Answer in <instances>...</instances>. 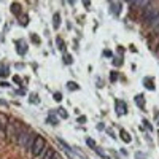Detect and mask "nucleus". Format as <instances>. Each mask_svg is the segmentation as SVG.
Masks as SVG:
<instances>
[{
	"label": "nucleus",
	"instance_id": "f257e3e1",
	"mask_svg": "<svg viewBox=\"0 0 159 159\" xmlns=\"http://www.w3.org/2000/svg\"><path fill=\"white\" fill-rule=\"evenodd\" d=\"M22 123L18 121V119H13L10 123H8V126L5 127V137L10 140V142H18V137H19V134H21L22 131H24V127H22Z\"/></svg>",
	"mask_w": 159,
	"mask_h": 159
},
{
	"label": "nucleus",
	"instance_id": "f03ea898",
	"mask_svg": "<svg viewBox=\"0 0 159 159\" xmlns=\"http://www.w3.org/2000/svg\"><path fill=\"white\" fill-rule=\"evenodd\" d=\"M45 148H46V140L42 137V135H35L34 145H32V148H30L32 156H35V158H40V156H42V153L45 151Z\"/></svg>",
	"mask_w": 159,
	"mask_h": 159
},
{
	"label": "nucleus",
	"instance_id": "7ed1b4c3",
	"mask_svg": "<svg viewBox=\"0 0 159 159\" xmlns=\"http://www.w3.org/2000/svg\"><path fill=\"white\" fill-rule=\"evenodd\" d=\"M158 14H159V10H156V8H146V10H143L142 19H143V22H145V26L151 24V22L156 19Z\"/></svg>",
	"mask_w": 159,
	"mask_h": 159
},
{
	"label": "nucleus",
	"instance_id": "20e7f679",
	"mask_svg": "<svg viewBox=\"0 0 159 159\" xmlns=\"http://www.w3.org/2000/svg\"><path fill=\"white\" fill-rule=\"evenodd\" d=\"M115 111H116L118 116H124V115H127L129 108H127V104H126L124 100H115Z\"/></svg>",
	"mask_w": 159,
	"mask_h": 159
},
{
	"label": "nucleus",
	"instance_id": "39448f33",
	"mask_svg": "<svg viewBox=\"0 0 159 159\" xmlns=\"http://www.w3.org/2000/svg\"><path fill=\"white\" fill-rule=\"evenodd\" d=\"M30 132H27V131H22L21 134H19V137H18V145L21 146V148H27V145H29V140H30Z\"/></svg>",
	"mask_w": 159,
	"mask_h": 159
},
{
	"label": "nucleus",
	"instance_id": "423d86ee",
	"mask_svg": "<svg viewBox=\"0 0 159 159\" xmlns=\"http://www.w3.org/2000/svg\"><path fill=\"white\" fill-rule=\"evenodd\" d=\"M16 49H18V54L19 56H24L26 53H27V43H26L24 38L16 40Z\"/></svg>",
	"mask_w": 159,
	"mask_h": 159
},
{
	"label": "nucleus",
	"instance_id": "0eeeda50",
	"mask_svg": "<svg viewBox=\"0 0 159 159\" xmlns=\"http://www.w3.org/2000/svg\"><path fill=\"white\" fill-rule=\"evenodd\" d=\"M110 8H111V13H113L115 16H119V13H121V8H123V3H121V2H111V3H110Z\"/></svg>",
	"mask_w": 159,
	"mask_h": 159
},
{
	"label": "nucleus",
	"instance_id": "6e6552de",
	"mask_svg": "<svg viewBox=\"0 0 159 159\" xmlns=\"http://www.w3.org/2000/svg\"><path fill=\"white\" fill-rule=\"evenodd\" d=\"M143 86H145L148 91H154V89H156L154 80H153L151 76H146V78H143Z\"/></svg>",
	"mask_w": 159,
	"mask_h": 159
},
{
	"label": "nucleus",
	"instance_id": "1a4fd4ad",
	"mask_svg": "<svg viewBox=\"0 0 159 159\" xmlns=\"http://www.w3.org/2000/svg\"><path fill=\"white\" fill-rule=\"evenodd\" d=\"M10 10H11V13L14 14V16H21L22 14V7H21V3H18V2H14V3H11V7H10Z\"/></svg>",
	"mask_w": 159,
	"mask_h": 159
},
{
	"label": "nucleus",
	"instance_id": "9d476101",
	"mask_svg": "<svg viewBox=\"0 0 159 159\" xmlns=\"http://www.w3.org/2000/svg\"><path fill=\"white\" fill-rule=\"evenodd\" d=\"M54 154H56V150L54 148H48V146H46L45 151H43L42 156H40V159H53V158H54Z\"/></svg>",
	"mask_w": 159,
	"mask_h": 159
},
{
	"label": "nucleus",
	"instance_id": "9b49d317",
	"mask_svg": "<svg viewBox=\"0 0 159 159\" xmlns=\"http://www.w3.org/2000/svg\"><path fill=\"white\" fill-rule=\"evenodd\" d=\"M134 100H135V104H137V107H140L142 110H145V96H143V94H137Z\"/></svg>",
	"mask_w": 159,
	"mask_h": 159
},
{
	"label": "nucleus",
	"instance_id": "f8f14e48",
	"mask_svg": "<svg viewBox=\"0 0 159 159\" xmlns=\"http://www.w3.org/2000/svg\"><path fill=\"white\" fill-rule=\"evenodd\" d=\"M119 137H121V140L124 143H129L132 140V137H131V134H129L127 131H126V129H121V131H119Z\"/></svg>",
	"mask_w": 159,
	"mask_h": 159
},
{
	"label": "nucleus",
	"instance_id": "ddd939ff",
	"mask_svg": "<svg viewBox=\"0 0 159 159\" xmlns=\"http://www.w3.org/2000/svg\"><path fill=\"white\" fill-rule=\"evenodd\" d=\"M7 76H10V67L7 64H3V65H0V78L3 80Z\"/></svg>",
	"mask_w": 159,
	"mask_h": 159
},
{
	"label": "nucleus",
	"instance_id": "4468645a",
	"mask_svg": "<svg viewBox=\"0 0 159 159\" xmlns=\"http://www.w3.org/2000/svg\"><path fill=\"white\" fill-rule=\"evenodd\" d=\"M59 27H61V14L54 13V14H53V29L57 30Z\"/></svg>",
	"mask_w": 159,
	"mask_h": 159
},
{
	"label": "nucleus",
	"instance_id": "2eb2a0df",
	"mask_svg": "<svg viewBox=\"0 0 159 159\" xmlns=\"http://www.w3.org/2000/svg\"><path fill=\"white\" fill-rule=\"evenodd\" d=\"M18 21H19V26H22V27H26V26L29 24V16L26 13H22L21 16L18 18Z\"/></svg>",
	"mask_w": 159,
	"mask_h": 159
},
{
	"label": "nucleus",
	"instance_id": "dca6fc26",
	"mask_svg": "<svg viewBox=\"0 0 159 159\" xmlns=\"http://www.w3.org/2000/svg\"><path fill=\"white\" fill-rule=\"evenodd\" d=\"M62 59H64V64H65V65H72V64H73V57L67 51L62 54Z\"/></svg>",
	"mask_w": 159,
	"mask_h": 159
},
{
	"label": "nucleus",
	"instance_id": "f3484780",
	"mask_svg": "<svg viewBox=\"0 0 159 159\" xmlns=\"http://www.w3.org/2000/svg\"><path fill=\"white\" fill-rule=\"evenodd\" d=\"M46 121L49 123V124H53V126H57V123H59V119H57V116H56L54 113H49V116L46 118Z\"/></svg>",
	"mask_w": 159,
	"mask_h": 159
},
{
	"label": "nucleus",
	"instance_id": "a211bd4d",
	"mask_svg": "<svg viewBox=\"0 0 159 159\" xmlns=\"http://www.w3.org/2000/svg\"><path fill=\"white\" fill-rule=\"evenodd\" d=\"M8 123H10V118L7 116L5 113H0V126H3V127H7Z\"/></svg>",
	"mask_w": 159,
	"mask_h": 159
},
{
	"label": "nucleus",
	"instance_id": "6ab92c4d",
	"mask_svg": "<svg viewBox=\"0 0 159 159\" xmlns=\"http://www.w3.org/2000/svg\"><path fill=\"white\" fill-rule=\"evenodd\" d=\"M150 26L153 27V32H154V34H159V14L156 16V19H154V21H153Z\"/></svg>",
	"mask_w": 159,
	"mask_h": 159
},
{
	"label": "nucleus",
	"instance_id": "aec40b11",
	"mask_svg": "<svg viewBox=\"0 0 159 159\" xmlns=\"http://www.w3.org/2000/svg\"><path fill=\"white\" fill-rule=\"evenodd\" d=\"M67 89H69V91H78L80 84L75 83V81H69V83H67Z\"/></svg>",
	"mask_w": 159,
	"mask_h": 159
},
{
	"label": "nucleus",
	"instance_id": "412c9836",
	"mask_svg": "<svg viewBox=\"0 0 159 159\" xmlns=\"http://www.w3.org/2000/svg\"><path fill=\"white\" fill-rule=\"evenodd\" d=\"M57 142H59V143H61V145H62V148H64V150H65V151H67V153H69V154H72V148H70V146H69V145H67V143H65V142H64L62 138H57Z\"/></svg>",
	"mask_w": 159,
	"mask_h": 159
},
{
	"label": "nucleus",
	"instance_id": "4be33fe9",
	"mask_svg": "<svg viewBox=\"0 0 159 159\" xmlns=\"http://www.w3.org/2000/svg\"><path fill=\"white\" fill-rule=\"evenodd\" d=\"M30 104H34V105L40 104V97H38V94H35V92L30 94Z\"/></svg>",
	"mask_w": 159,
	"mask_h": 159
},
{
	"label": "nucleus",
	"instance_id": "5701e85b",
	"mask_svg": "<svg viewBox=\"0 0 159 159\" xmlns=\"http://www.w3.org/2000/svg\"><path fill=\"white\" fill-rule=\"evenodd\" d=\"M57 46H59V49L62 51V54L65 53V43H64V40L61 37H57Z\"/></svg>",
	"mask_w": 159,
	"mask_h": 159
},
{
	"label": "nucleus",
	"instance_id": "b1692460",
	"mask_svg": "<svg viewBox=\"0 0 159 159\" xmlns=\"http://www.w3.org/2000/svg\"><path fill=\"white\" fill-rule=\"evenodd\" d=\"M57 113H59V116L64 118V119H67V118H69V113H67L65 108H57Z\"/></svg>",
	"mask_w": 159,
	"mask_h": 159
},
{
	"label": "nucleus",
	"instance_id": "393cba45",
	"mask_svg": "<svg viewBox=\"0 0 159 159\" xmlns=\"http://www.w3.org/2000/svg\"><path fill=\"white\" fill-rule=\"evenodd\" d=\"M113 65H116V67L123 65V56H118V57H113Z\"/></svg>",
	"mask_w": 159,
	"mask_h": 159
},
{
	"label": "nucleus",
	"instance_id": "a878e982",
	"mask_svg": "<svg viewBox=\"0 0 159 159\" xmlns=\"http://www.w3.org/2000/svg\"><path fill=\"white\" fill-rule=\"evenodd\" d=\"M86 145L89 146V148H92V150H96L97 148V145H96V142H94L92 138H86Z\"/></svg>",
	"mask_w": 159,
	"mask_h": 159
},
{
	"label": "nucleus",
	"instance_id": "bb28decb",
	"mask_svg": "<svg viewBox=\"0 0 159 159\" xmlns=\"http://www.w3.org/2000/svg\"><path fill=\"white\" fill-rule=\"evenodd\" d=\"M118 78H119V73H118V72H115V70H113V72L110 73V80H111V81L115 83V81H118Z\"/></svg>",
	"mask_w": 159,
	"mask_h": 159
},
{
	"label": "nucleus",
	"instance_id": "cd10ccee",
	"mask_svg": "<svg viewBox=\"0 0 159 159\" xmlns=\"http://www.w3.org/2000/svg\"><path fill=\"white\" fill-rule=\"evenodd\" d=\"M30 40H32V43H35V45H40V38H38L37 34H32L30 35Z\"/></svg>",
	"mask_w": 159,
	"mask_h": 159
},
{
	"label": "nucleus",
	"instance_id": "c85d7f7f",
	"mask_svg": "<svg viewBox=\"0 0 159 159\" xmlns=\"http://www.w3.org/2000/svg\"><path fill=\"white\" fill-rule=\"evenodd\" d=\"M143 126H145L148 131H153V126H151V123H150L148 119H143Z\"/></svg>",
	"mask_w": 159,
	"mask_h": 159
},
{
	"label": "nucleus",
	"instance_id": "c756f323",
	"mask_svg": "<svg viewBox=\"0 0 159 159\" xmlns=\"http://www.w3.org/2000/svg\"><path fill=\"white\" fill-rule=\"evenodd\" d=\"M53 97H54L56 102H61V100H62V94H61V92H54V96H53Z\"/></svg>",
	"mask_w": 159,
	"mask_h": 159
},
{
	"label": "nucleus",
	"instance_id": "7c9ffc66",
	"mask_svg": "<svg viewBox=\"0 0 159 159\" xmlns=\"http://www.w3.org/2000/svg\"><path fill=\"white\" fill-rule=\"evenodd\" d=\"M13 81H14L16 84H21V83H22V81H21V78H19L18 75H14V76H13Z\"/></svg>",
	"mask_w": 159,
	"mask_h": 159
},
{
	"label": "nucleus",
	"instance_id": "2f4dec72",
	"mask_svg": "<svg viewBox=\"0 0 159 159\" xmlns=\"http://www.w3.org/2000/svg\"><path fill=\"white\" fill-rule=\"evenodd\" d=\"M26 92H27V89H24V88H21V89H18V94H19V96H24Z\"/></svg>",
	"mask_w": 159,
	"mask_h": 159
},
{
	"label": "nucleus",
	"instance_id": "473e14b6",
	"mask_svg": "<svg viewBox=\"0 0 159 159\" xmlns=\"http://www.w3.org/2000/svg\"><path fill=\"white\" fill-rule=\"evenodd\" d=\"M104 56H105V57H111V56H113V53L107 49V51H104Z\"/></svg>",
	"mask_w": 159,
	"mask_h": 159
},
{
	"label": "nucleus",
	"instance_id": "72a5a7b5",
	"mask_svg": "<svg viewBox=\"0 0 159 159\" xmlns=\"http://www.w3.org/2000/svg\"><path fill=\"white\" fill-rule=\"evenodd\" d=\"M135 159H145V154H142V153H137V154H135Z\"/></svg>",
	"mask_w": 159,
	"mask_h": 159
},
{
	"label": "nucleus",
	"instance_id": "f704fd0d",
	"mask_svg": "<svg viewBox=\"0 0 159 159\" xmlns=\"http://www.w3.org/2000/svg\"><path fill=\"white\" fill-rule=\"evenodd\" d=\"M104 127H105L104 123H99V124H97V129H99V131H104Z\"/></svg>",
	"mask_w": 159,
	"mask_h": 159
},
{
	"label": "nucleus",
	"instance_id": "c9c22d12",
	"mask_svg": "<svg viewBox=\"0 0 159 159\" xmlns=\"http://www.w3.org/2000/svg\"><path fill=\"white\" fill-rule=\"evenodd\" d=\"M78 123H81V124H83V123H86V118H84V116H80V118H78Z\"/></svg>",
	"mask_w": 159,
	"mask_h": 159
},
{
	"label": "nucleus",
	"instance_id": "e433bc0d",
	"mask_svg": "<svg viewBox=\"0 0 159 159\" xmlns=\"http://www.w3.org/2000/svg\"><path fill=\"white\" fill-rule=\"evenodd\" d=\"M0 105H2V107H8V104L3 100V99H0Z\"/></svg>",
	"mask_w": 159,
	"mask_h": 159
},
{
	"label": "nucleus",
	"instance_id": "4c0bfd02",
	"mask_svg": "<svg viewBox=\"0 0 159 159\" xmlns=\"http://www.w3.org/2000/svg\"><path fill=\"white\" fill-rule=\"evenodd\" d=\"M0 86H2V88H8V86H10V84H8L7 81H2V83H0Z\"/></svg>",
	"mask_w": 159,
	"mask_h": 159
},
{
	"label": "nucleus",
	"instance_id": "58836bf2",
	"mask_svg": "<svg viewBox=\"0 0 159 159\" xmlns=\"http://www.w3.org/2000/svg\"><path fill=\"white\" fill-rule=\"evenodd\" d=\"M83 7L84 8H89L91 7V2H83Z\"/></svg>",
	"mask_w": 159,
	"mask_h": 159
},
{
	"label": "nucleus",
	"instance_id": "ea45409f",
	"mask_svg": "<svg viewBox=\"0 0 159 159\" xmlns=\"http://www.w3.org/2000/svg\"><path fill=\"white\" fill-rule=\"evenodd\" d=\"M108 134H110L111 137H115V132H113V129H108Z\"/></svg>",
	"mask_w": 159,
	"mask_h": 159
},
{
	"label": "nucleus",
	"instance_id": "a19ab883",
	"mask_svg": "<svg viewBox=\"0 0 159 159\" xmlns=\"http://www.w3.org/2000/svg\"><path fill=\"white\" fill-rule=\"evenodd\" d=\"M53 159H61V156H59L57 153H56V154H54V158H53Z\"/></svg>",
	"mask_w": 159,
	"mask_h": 159
}]
</instances>
